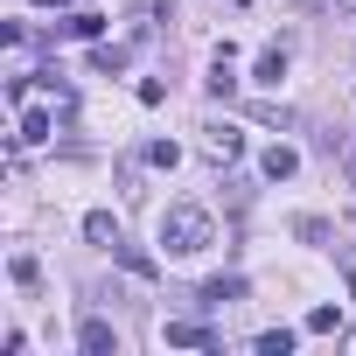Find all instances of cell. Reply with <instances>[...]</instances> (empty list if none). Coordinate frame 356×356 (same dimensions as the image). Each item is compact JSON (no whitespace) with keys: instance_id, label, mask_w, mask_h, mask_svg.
Instances as JSON below:
<instances>
[{"instance_id":"obj_1","label":"cell","mask_w":356,"mask_h":356,"mask_svg":"<svg viewBox=\"0 0 356 356\" xmlns=\"http://www.w3.org/2000/svg\"><path fill=\"white\" fill-rule=\"evenodd\" d=\"M210 245H217L210 210H196V203H168V210H161V252H168V259H196V252H210Z\"/></svg>"},{"instance_id":"obj_2","label":"cell","mask_w":356,"mask_h":356,"mask_svg":"<svg viewBox=\"0 0 356 356\" xmlns=\"http://www.w3.org/2000/svg\"><path fill=\"white\" fill-rule=\"evenodd\" d=\"M77 349H84V356H119V328H112V321H98V314H84Z\"/></svg>"},{"instance_id":"obj_3","label":"cell","mask_w":356,"mask_h":356,"mask_svg":"<svg viewBox=\"0 0 356 356\" xmlns=\"http://www.w3.org/2000/svg\"><path fill=\"white\" fill-rule=\"evenodd\" d=\"M203 154L224 168V161H238V154H245V133H231V126H203Z\"/></svg>"},{"instance_id":"obj_4","label":"cell","mask_w":356,"mask_h":356,"mask_svg":"<svg viewBox=\"0 0 356 356\" xmlns=\"http://www.w3.org/2000/svg\"><path fill=\"white\" fill-rule=\"evenodd\" d=\"M168 342H175V349H217V328H203V321H168Z\"/></svg>"},{"instance_id":"obj_5","label":"cell","mask_w":356,"mask_h":356,"mask_svg":"<svg viewBox=\"0 0 356 356\" xmlns=\"http://www.w3.org/2000/svg\"><path fill=\"white\" fill-rule=\"evenodd\" d=\"M84 238H91V245H105V252H119V245H126V238H119V217H112V210H91V217H84Z\"/></svg>"},{"instance_id":"obj_6","label":"cell","mask_w":356,"mask_h":356,"mask_svg":"<svg viewBox=\"0 0 356 356\" xmlns=\"http://www.w3.org/2000/svg\"><path fill=\"white\" fill-rule=\"evenodd\" d=\"M259 168H266V182H286V175L300 168V154H293V147H266V161H259Z\"/></svg>"},{"instance_id":"obj_7","label":"cell","mask_w":356,"mask_h":356,"mask_svg":"<svg viewBox=\"0 0 356 356\" xmlns=\"http://www.w3.org/2000/svg\"><path fill=\"white\" fill-rule=\"evenodd\" d=\"M238 91V77H231V49H217V63H210V98H231Z\"/></svg>"},{"instance_id":"obj_8","label":"cell","mask_w":356,"mask_h":356,"mask_svg":"<svg viewBox=\"0 0 356 356\" xmlns=\"http://www.w3.org/2000/svg\"><path fill=\"white\" fill-rule=\"evenodd\" d=\"M63 35H77V42H98V35H105V15H70V22H63Z\"/></svg>"},{"instance_id":"obj_9","label":"cell","mask_w":356,"mask_h":356,"mask_svg":"<svg viewBox=\"0 0 356 356\" xmlns=\"http://www.w3.org/2000/svg\"><path fill=\"white\" fill-rule=\"evenodd\" d=\"M91 70L119 77V70H126V49H119V42H98V49H91Z\"/></svg>"},{"instance_id":"obj_10","label":"cell","mask_w":356,"mask_h":356,"mask_svg":"<svg viewBox=\"0 0 356 356\" xmlns=\"http://www.w3.org/2000/svg\"><path fill=\"white\" fill-rule=\"evenodd\" d=\"M252 77H259V84H280V77H286V49L273 42V49L259 56V70H252Z\"/></svg>"},{"instance_id":"obj_11","label":"cell","mask_w":356,"mask_h":356,"mask_svg":"<svg viewBox=\"0 0 356 356\" xmlns=\"http://www.w3.org/2000/svg\"><path fill=\"white\" fill-rule=\"evenodd\" d=\"M293 238H300V245H335V231H328L321 217H293Z\"/></svg>"},{"instance_id":"obj_12","label":"cell","mask_w":356,"mask_h":356,"mask_svg":"<svg viewBox=\"0 0 356 356\" xmlns=\"http://www.w3.org/2000/svg\"><path fill=\"white\" fill-rule=\"evenodd\" d=\"M140 161H154V168H175V161H182V147H175V140H147V147H140Z\"/></svg>"},{"instance_id":"obj_13","label":"cell","mask_w":356,"mask_h":356,"mask_svg":"<svg viewBox=\"0 0 356 356\" xmlns=\"http://www.w3.org/2000/svg\"><path fill=\"white\" fill-rule=\"evenodd\" d=\"M245 293V280H210L203 286V307H224V300H238Z\"/></svg>"},{"instance_id":"obj_14","label":"cell","mask_w":356,"mask_h":356,"mask_svg":"<svg viewBox=\"0 0 356 356\" xmlns=\"http://www.w3.org/2000/svg\"><path fill=\"white\" fill-rule=\"evenodd\" d=\"M35 140H49V112H22V147H35Z\"/></svg>"},{"instance_id":"obj_15","label":"cell","mask_w":356,"mask_h":356,"mask_svg":"<svg viewBox=\"0 0 356 356\" xmlns=\"http://www.w3.org/2000/svg\"><path fill=\"white\" fill-rule=\"evenodd\" d=\"M335 328H342V307H314L307 314V335H335Z\"/></svg>"},{"instance_id":"obj_16","label":"cell","mask_w":356,"mask_h":356,"mask_svg":"<svg viewBox=\"0 0 356 356\" xmlns=\"http://www.w3.org/2000/svg\"><path fill=\"white\" fill-rule=\"evenodd\" d=\"M286 349H293V328H266L259 335V356H286Z\"/></svg>"},{"instance_id":"obj_17","label":"cell","mask_w":356,"mask_h":356,"mask_svg":"<svg viewBox=\"0 0 356 356\" xmlns=\"http://www.w3.org/2000/svg\"><path fill=\"white\" fill-rule=\"evenodd\" d=\"M8 280H15V286H35V280H42V266H35V259H29V252H22V259H15V266H8Z\"/></svg>"},{"instance_id":"obj_18","label":"cell","mask_w":356,"mask_h":356,"mask_svg":"<svg viewBox=\"0 0 356 356\" xmlns=\"http://www.w3.org/2000/svg\"><path fill=\"white\" fill-rule=\"evenodd\" d=\"M119 259H126V273H140V280H154V259H147V252H133V245H119Z\"/></svg>"},{"instance_id":"obj_19","label":"cell","mask_w":356,"mask_h":356,"mask_svg":"<svg viewBox=\"0 0 356 356\" xmlns=\"http://www.w3.org/2000/svg\"><path fill=\"white\" fill-rule=\"evenodd\" d=\"M349 189H356V140H349Z\"/></svg>"},{"instance_id":"obj_20","label":"cell","mask_w":356,"mask_h":356,"mask_svg":"<svg viewBox=\"0 0 356 356\" xmlns=\"http://www.w3.org/2000/svg\"><path fill=\"white\" fill-rule=\"evenodd\" d=\"M35 8H70V0H35Z\"/></svg>"},{"instance_id":"obj_21","label":"cell","mask_w":356,"mask_h":356,"mask_svg":"<svg viewBox=\"0 0 356 356\" xmlns=\"http://www.w3.org/2000/svg\"><path fill=\"white\" fill-rule=\"evenodd\" d=\"M349 293H356V266H349Z\"/></svg>"},{"instance_id":"obj_22","label":"cell","mask_w":356,"mask_h":356,"mask_svg":"<svg viewBox=\"0 0 356 356\" xmlns=\"http://www.w3.org/2000/svg\"><path fill=\"white\" fill-rule=\"evenodd\" d=\"M342 8H349V15H356V0H342Z\"/></svg>"}]
</instances>
